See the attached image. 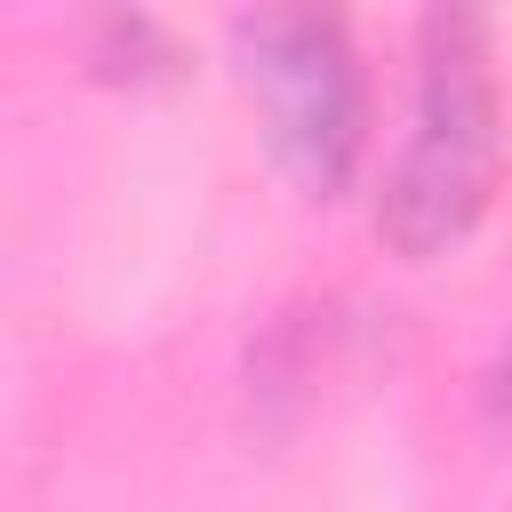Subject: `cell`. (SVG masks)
<instances>
[{
	"mask_svg": "<svg viewBox=\"0 0 512 512\" xmlns=\"http://www.w3.org/2000/svg\"><path fill=\"white\" fill-rule=\"evenodd\" d=\"M240 72L264 104L272 152L312 192H336L368 144V88L352 32L328 8H256L240 16Z\"/></svg>",
	"mask_w": 512,
	"mask_h": 512,
	"instance_id": "obj_2",
	"label": "cell"
},
{
	"mask_svg": "<svg viewBox=\"0 0 512 512\" xmlns=\"http://www.w3.org/2000/svg\"><path fill=\"white\" fill-rule=\"evenodd\" d=\"M496 184V72H488V16L432 8L416 48V104L408 136L384 176V232L408 256L464 240Z\"/></svg>",
	"mask_w": 512,
	"mask_h": 512,
	"instance_id": "obj_1",
	"label": "cell"
}]
</instances>
